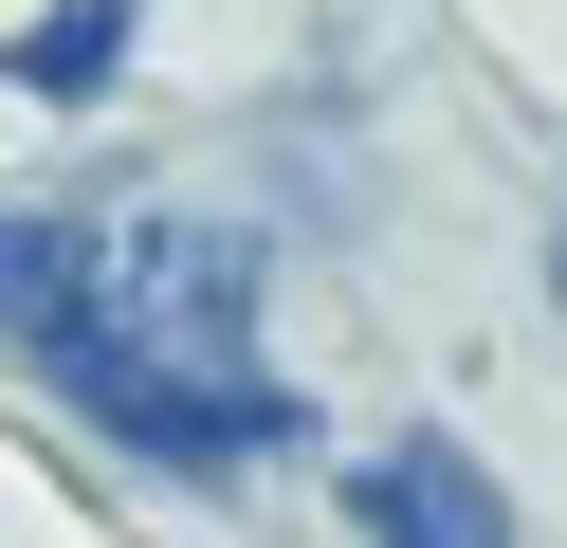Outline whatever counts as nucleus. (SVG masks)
<instances>
[{"instance_id":"nucleus-1","label":"nucleus","mask_w":567,"mask_h":548,"mask_svg":"<svg viewBox=\"0 0 567 548\" xmlns=\"http://www.w3.org/2000/svg\"><path fill=\"white\" fill-rule=\"evenodd\" d=\"M92 329L128 365L238 384V348H257V219H111L92 238Z\"/></svg>"},{"instance_id":"nucleus-2","label":"nucleus","mask_w":567,"mask_h":548,"mask_svg":"<svg viewBox=\"0 0 567 548\" xmlns=\"http://www.w3.org/2000/svg\"><path fill=\"white\" fill-rule=\"evenodd\" d=\"M55 402H92V421H111L128 438V457H165V475H238V457H293V438H311V402L293 384H257V365H238V384H184V365H128L111 348V329H55Z\"/></svg>"},{"instance_id":"nucleus-3","label":"nucleus","mask_w":567,"mask_h":548,"mask_svg":"<svg viewBox=\"0 0 567 548\" xmlns=\"http://www.w3.org/2000/svg\"><path fill=\"white\" fill-rule=\"evenodd\" d=\"M348 511H367V548H513V494L476 475V438H384Z\"/></svg>"},{"instance_id":"nucleus-4","label":"nucleus","mask_w":567,"mask_h":548,"mask_svg":"<svg viewBox=\"0 0 567 548\" xmlns=\"http://www.w3.org/2000/svg\"><path fill=\"white\" fill-rule=\"evenodd\" d=\"M92 238H111L92 201H0V329H19V348H55V329L92 311Z\"/></svg>"},{"instance_id":"nucleus-5","label":"nucleus","mask_w":567,"mask_h":548,"mask_svg":"<svg viewBox=\"0 0 567 548\" xmlns=\"http://www.w3.org/2000/svg\"><path fill=\"white\" fill-rule=\"evenodd\" d=\"M128 73V0H55L38 37H19V92H55V110H92Z\"/></svg>"}]
</instances>
